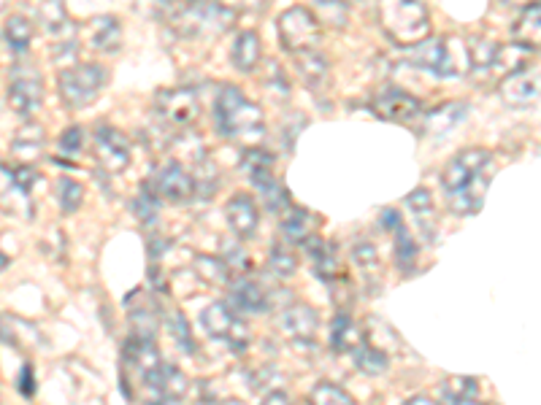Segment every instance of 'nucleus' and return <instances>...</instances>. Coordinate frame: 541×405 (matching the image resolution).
I'll use <instances>...</instances> for the list:
<instances>
[{
	"label": "nucleus",
	"mask_w": 541,
	"mask_h": 405,
	"mask_svg": "<svg viewBox=\"0 0 541 405\" xmlns=\"http://www.w3.org/2000/svg\"><path fill=\"white\" fill-rule=\"evenodd\" d=\"M157 117L171 127H190L198 117V98L190 90H163L155 98Z\"/></svg>",
	"instance_id": "nucleus-11"
},
{
	"label": "nucleus",
	"mask_w": 541,
	"mask_h": 405,
	"mask_svg": "<svg viewBox=\"0 0 541 405\" xmlns=\"http://www.w3.org/2000/svg\"><path fill=\"white\" fill-rule=\"evenodd\" d=\"M160 198L171 200V203H187V200L195 198V189H198V181L190 171H184L179 162H163L157 165L155 176L149 181Z\"/></svg>",
	"instance_id": "nucleus-9"
},
{
	"label": "nucleus",
	"mask_w": 541,
	"mask_h": 405,
	"mask_svg": "<svg viewBox=\"0 0 541 405\" xmlns=\"http://www.w3.org/2000/svg\"><path fill=\"white\" fill-rule=\"evenodd\" d=\"M406 206L417 219V225L425 233V238H433L436 235V206H433V198L428 189H414L412 195L406 198Z\"/></svg>",
	"instance_id": "nucleus-25"
},
{
	"label": "nucleus",
	"mask_w": 541,
	"mask_h": 405,
	"mask_svg": "<svg viewBox=\"0 0 541 405\" xmlns=\"http://www.w3.org/2000/svg\"><path fill=\"white\" fill-rule=\"evenodd\" d=\"M168 330H171V335L176 338V343L179 346H187V351H193V335H190V324H187V319H184L182 314H171L168 316Z\"/></svg>",
	"instance_id": "nucleus-43"
},
{
	"label": "nucleus",
	"mask_w": 541,
	"mask_h": 405,
	"mask_svg": "<svg viewBox=\"0 0 541 405\" xmlns=\"http://www.w3.org/2000/svg\"><path fill=\"white\" fill-rule=\"evenodd\" d=\"M38 19H41V25H44V30L49 33V36H57L60 41H74L71 36H65V27H68V14H65V6L63 0H46L44 6H41V14H38Z\"/></svg>",
	"instance_id": "nucleus-31"
},
{
	"label": "nucleus",
	"mask_w": 541,
	"mask_h": 405,
	"mask_svg": "<svg viewBox=\"0 0 541 405\" xmlns=\"http://www.w3.org/2000/svg\"><path fill=\"white\" fill-rule=\"evenodd\" d=\"M498 95H501L506 106L512 108L533 106L541 95V73L531 71V68L509 73V76H504V81L498 84Z\"/></svg>",
	"instance_id": "nucleus-12"
},
{
	"label": "nucleus",
	"mask_w": 541,
	"mask_h": 405,
	"mask_svg": "<svg viewBox=\"0 0 541 405\" xmlns=\"http://www.w3.org/2000/svg\"><path fill=\"white\" fill-rule=\"evenodd\" d=\"M374 108V114L379 119H387V122H414V119L422 114V103L414 95L404 90H385L379 92L371 103Z\"/></svg>",
	"instance_id": "nucleus-13"
},
{
	"label": "nucleus",
	"mask_w": 541,
	"mask_h": 405,
	"mask_svg": "<svg viewBox=\"0 0 541 405\" xmlns=\"http://www.w3.org/2000/svg\"><path fill=\"white\" fill-rule=\"evenodd\" d=\"M225 3H228V0H225ZM230 3H233V0H230Z\"/></svg>",
	"instance_id": "nucleus-53"
},
{
	"label": "nucleus",
	"mask_w": 541,
	"mask_h": 405,
	"mask_svg": "<svg viewBox=\"0 0 541 405\" xmlns=\"http://www.w3.org/2000/svg\"><path fill=\"white\" fill-rule=\"evenodd\" d=\"M55 195H57V200H60V208H63L65 214H74L76 208L82 206L84 189H82V184H79V181L60 179L55 184Z\"/></svg>",
	"instance_id": "nucleus-39"
},
{
	"label": "nucleus",
	"mask_w": 541,
	"mask_h": 405,
	"mask_svg": "<svg viewBox=\"0 0 541 405\" xmlns=\"http://www.w3.org/2000/svg\"><path fill=\"white\" fill-rule=\"evenodd\" d=\"M33 22L28 17H14L6 19V30H3V38H6V46H9L14 54H25L30 49V41H33Z\"/></svg>",
	"instance_id": "nucleus-30"
},
{
	"label": "nucleus",
	"mask_w": 541,
	"mask_h": 405,
	"mask_svg": "<svg viewBox=\"0 0 541 405\" xmlns=\"http://www.w3.org/2000/svg\"><path fill=\"white\" fill-rule=\"evenodd\" d=\"M106 68L95 63L71 65L60 73V98L68 108H87L92 100H98L101 90L106 87Z\"/></svg>",
	"instance_id": "nucleus-4"
},
{
	"label": "nucleus",
	"mask_w": 541,
	"mask_h": 405,
	"mask_svg": "<svg viewBox=\"0 0 541 405\" xmlns=\"http://www.w3.org/2000/svg\"><path fill=\"white\" fill-rule=\"evenodd\" d=\"M268 270L279 276V279H290L295 270H298V257L293 254V249L287 246H274L271 254H268Z\"/></svg>",
	"instance_id": "nucleus-36"
},
{
	"label": "nucleus",
	"mask_w": 541,
	"mask_h": 405,
	"mask_svg": "<svg viewBox=\"0 0 541 405\" xmlns=\"http://www.w3.org/2000/svg\"><path fill=\"white\" fill-rule=\"evenodd\" d=\"M214 122H217V130L236 144L260 141L266 133L260 106L244 98V92L233 84L222 87L217 100H214Z\"/></svg>",
	"instance_id": "nucleus-1"
},
{
	"label": "nucleus",
	"mask_w": 541,
	"mask_h": 405,
	"mask_svg": "<svg viewBox=\"0 0 541 405\" xmlns=\"http://www.w3.org/2000/svg\"><path fill=\"white\" fill-rule=\"evenodd\" d=\"M260 38L252 30H244L239 33V38L233 41V49H230V60L233 65L239 68V71H255L257 63H260Z\"/></svg>",
	"instance_id": "nucleus-24"
},
{
	"label": "nucleus",
	"mask_w": 541,
	"mask_h": 405,
	"mask_svg": "<svg viewBox=\"0 0 541 405\" xmlns=\"http://www.w3.org/2000/svg\"><path fill=\"white\" fill-rule=\"evenodd\" d=\"M228 268V262L217 260V257H201V260H198V273H201L206 281H211V284H230Z\"/></svg>",
	"instance_id": "nucleus-42"
},
{
	"label": "nucleus",
	"mask_w": 541,
	"mask_h": 405,
	"mask_svg": "<svg viewBox=\"0 0 541 405\" xmlns=\"http://www.w3.org/2000/svg\"><path fill=\"white\" fill-rule=\"evenodd\" d=\"M14 184H17L25 195H28L30 189H33V184H36V173H33V168L30 165H25V168H19V171H14Z\"/></svg>",
	"instance_id": "nucleus-46"
},
{
	"label": "nucleus",
	"mask_w": 541,
	"mask_h": 405,
	"mask_svg": "<svg viewBox=\"0 0 541 405\" xmlns=\"http://www.w3.org/2000/svg\"><path fill=\"white\" fill-rule=\"evenodd\" d=\"M352 260H355V265H358L366 281L379 276V268H382V265H379V254H376V249L371 243H358V246L352 249Z\"/></svg>",
	"instance_id": "nucleus-40"
},
{
	"label": "nucleus",
	"mask_w": 541,
	"mask_h": 405,
	"mask_svg": "<svg viewBox=\"0 0 541 405\" xmlns=\"http://www.w3.org/2000/svg\"><path fill=\"white\" fill-rule=\"evenodd\" d=\"M92 144H95V160L101 165L103 171L120 173L130 165V144L128 138L111 125L95 127L92 135Z\"/></svg>",
	"instance_id": "nucleus-8"
},
{
	"label": "nucleus",
	"mask_w": 541,
	"mask_h": 405,
	"mask_svg": "<svg viewBox=\"0 0 541 405\" xmlns=\"http://www.w3.org/2000/svg\"><path fill=\"white\" fill-rule=\"evenodd\" d=\"M225 216H228V225L233 233L239 235V238H249V235H255L257 230V206L255 200L249 198V195H233L225 208Z\"/></svg>",
	"instance_id": "nucleus-19"
},
{
	"label": "nucleus",
	"mask_w": 541,
	"mask_h": 405,
	"mask_svg": "<svg viewBox=\"0 0 541 405\" xmlns=\"http://www.w3.org/2000/svg\"><path fill=\"white\" fill-rule=\"evenodd\" d=\"M404 405H439V403H436V400H433V397L414 395V397H409V400H406Z\"/></svg>",
	"instance_id": "nucleus-48"
},
{
	"label": "nucleus",
	"mask_w": 541,
	"mask_h": 405,
	"mask_svg": "<svg viewBox=\"0 0 541 405\" xmlns=\"http://www.w3.org/2000/svg\"><path fill=\"white\" fill-rule=\"evenodd\" d=\"M184 6H198V3H206V0H179Z\"/></svg>",
	"instance_id": "nucleus-50"
},
{
	"label": "nucleus",
	"mask_w": 541,
	"mask_h": 405,
	"mask_svg": "<svg viewBox=\"0 0 541 405\" xmlns=\"http://www.w3.org/2000/svg\"><path fill=\"white\" fill-rule=\"evenodd\" d=\"M468 52H471V71H496L501 44L490 38H468Z\"/></svg>",
	"instance_id": "nucleus-29"
},
{
	"label": "nucleus",
	"mask_w": 541,
	"mask_h": 405,
	"mask_svg": "<svg viewBox=\"0 0 541 405\" xmlns=\"http://www.w3.org/2000/svg\"><path fill=\"white\" fill-rule=\"evenodd\" d=\"M276 30L282 38V46L287 52H306V49H317L322 38V25L314 17V11L303 9V6H293L285 14H279L276 19Z\"/></svg>",
	"instance_id": "nucleus-5"
},
{
	"label": "nucleus",
	"mask_w": 541,
	"mask_h": 405,
	"mask_svg": "<svg viewBox=\"0 0 541 405\" xmlns=\"http://www.w3.org/2000/svg\"><path fill=\"white\" fill-rule=\"evenodd\" d=\"M352 357H355V365H358V370L363 376H379V373H385L387 365H390L385 351L374 349L371 343H366L363 349L355 351Z\"/></svg>",
	"instance_id": "nucleus-34"
},
{
	"label": "nucleus",
	"mask_w": 541,
	"mask_h": 405,
	"mask_svg": "<svg viewBox=\"0 0 541 405\" xmlns=\"http://www.w3.org/2000/svg\"><path fill=\"white\" fill-rule=\"evenodd\" d=\"M11 152L22 157V160H36L38 154L44 152V133H41V127L28 125L25 130H19Z\"/></svg>",
	"instance_id": "nucleus-33"
},
{
	"label": "nucleus",
	"mask_w": 541,
	"mask_h": 405,
	"mask_svg": "<svg viewBox=\"0 0 541 405\" xmlns=\"http://www.w3.org/2000/svg\"><path fill=\"white\" fill-rule=\"evenodd\" d=\"M314 216L306 211V208L290 206L282 216V235H285L290 243H306L309 238H314Z\"/></svg>",
	"instance_id": "nucleus-23"
},
{
	"label": "nucleus",
	"mask_w": 541,
	"mask_h": 405,
	"mask_svg": "<svg viewBox=\"0 0 541 405\" xmlns=\"http://www.w3.org/2000/svg\"><path fill=\"white\" fill-rule=\"evenodd\" d=\"M41 98H44V84H41L36 68L17 65L9 79V106L22 117H28L41 106Z\"/></svg>",
	"instance_id": "nucleus-10"
},
{
	"label": "nucleus",
	"mask_w": 541,
	"mask_h": 405,
	"mask_svg": "<svg viewBox=\"0 0 541 405\" xmlns=\"http://www.w3.org/2000/svg\"><path fill=\"white\" fill-rule=\"evenodd\" d=\"M230 303L239 311H249V314H263L268 311V295L266 289L260 287L252 279H233L228 284Z\"/></svg>",
	"instance_id": "nucleus-18"
},
{
	"label": "nucleus",
	"mask_w": 541,
	"mask_h": 405,
	"mask_svg": "<svg viewBox=\"0 0 541 405\" xmlns=\"http://www.w3.org/2000/svg\"><path fill=\"white\" fill-rule=\"evenodd\" d=\"M366 333L355 319L349 314H336L331 322V346L339 354H355L358 349L366 346Z\"/></svg>",
	"instance_id": "nucleus-17"
},
{
	"label": "nucleus",
	"mask_w": 541,
	"mask_h": 405,
	"mask_svg": "<svg viewBox=\"0 0 541 405\" xmlns=\"http://www.w3.org/2000/svg\"><path fill=\"white\" fill-rule=\"evenodd\" d=\"M509 6H514V9H531V6H539L541 0H506Z\"/></svg>",
	"instance_id": "nucleus-49"
},
{
	"label": "nucleus",
	"mask_w": 541,
	"mask_h": 405,
	"mask_svg": "<svg viewBox=\"0 0 541 405\" xmlns=\"http://www.w3.org/2000/svg\"><path fill=\"white\" fill-rule=\"evenodd\" d=\"M195 405H206V403H195Z\"/></svg>",
	"instance_id": "nucleus-52"
},
{
	"label": "nucleus",
	"mask_w": 541,
	"mask_h": 405,
	"mask_svg": "<svg viewBox=\"0 0 541 405\" xmlns=\"http://www.w3.org/2000/svg\"><path fill=\"white\" fill-rule=\"evenodd\" d=\"M417 243L412 241V235L404 225L395 230V260H398V270H412L414 262H417Z\"/></svg>",
	"instance_id": "nucleus-35"
},
{
	"label": "nucleus",
	"mask_w": 541,
	"mask_h": 405,
	"mask_svg": "<svg viewBox=\"0 0 541 405\" xmlns=\"http://www.w3.org/2000/svg\"><path fill=\"white\" fill-rule=\"evenodd\" d=\"M471 108L466 103H444V106L433 108L428 117L422 119V133L431 138H441V135L452 133L455 127H460L468 119Z\"/></svg>",
	"instance_id": "nucleus-15"
},
{
	"label": "nucleus",
	"mask_w": 541,
	"mask_h": 405,
	"mask_svg": "<svg viewBox=\"0 0 541 405\" xmlns=\"http://www.w3.org/2000/svg\"><path fill=\"white\" fill-rule=\"evenodd\" d=\"M222 405H244V403H241V400H225Z\"/></svg>",
	"instance_id": "nucleus-51"
},
{
	"label": "nucleus",
	"mask_w": 541,
	"mask_h": 405,
	"mask_svg": "<svg viewBox=\"0 0 541 405\" xmlns=\"http://www.w3.org/2000/svg\"><path fill=\"white\" fill-rule=\"evenodd\" d=\"M490 176H493V173L485 171L482 176H477V179L471 181L468 187L458 189L455 195H447V203H450L452 214L458 216L477 214L479 208H482V203H485L487 189H490Z\"/></svg>",
	"instance_id": "nucleus-16"
},
{
	"label": "nucleus",
	"mask_w": 541,
	"mask_h": 405,
	"mask_svg": "<svg viewBox=\"0 0 541 405\" xmlns=\"http://www.w3.org/2000/svg\"><path fill=\"white\" fill-rule=\"evenodd\" d=\"M160 195L155 192V187L152 184H147V187L141 189V195H138L136 200V214L141 222H147V225H155L157 222V208H160Z\"/></svg>",
	"instance_id": "nucleus-41"
},
{
	"label": "nucleus",
	"mask_w": 541,
	"mask_h": 405,
	"mask_svg": "<svg viewBox=\"0 0 541 405\" xmlns=\"http://www.w3.org/2000/svg\"><path fill=\"white\" fill-rule=\"evenodd\" d=\"M257 189H260V195L266 200L268 211H274V214H285L287 208L293 206V203H290V195H287V189L282 187V181L279 179L266 181V184H260Z\"/></svg>",
	"instance_id": "nucleus-38"
},
{
	"label": "nucleus",
	"mask_w": 541,
	"mask_h": 405,
	"mask_svg": "<svg viewBox=\"0 0 541 405\" xmlns=\"http://www.w3.org/2000/svg\"><path fill=\"white\" fill-rule=\"evenodd\" d=\"M84 133H82V127H68L63 135H60V152L63 154H71V157H76V154L82 152V141Z\"/></svg>",
	"instance_id": "nucleus-44"
},
{
	"label": "nucleus",
	"mask_w": 541,
	"mask_h": 405,
	"mask_svg": "<svg viewBox=\"0 0 541 405\" xmlns=\"http://www.w3.org/2000/svg\"><path fill=\"white\" fill-rule=\"evenodd\" d=\"M376 19L398 46H417L431 36V17L422 0H376Z\"/></svg>",
	"instance_id": "nucleus-2"
},
{
	"label": "nucleus",
	"mask_w": 541,
	"mask_h": 405,
	"mask_svg": "<svg viewBox=\"0 0 541 405\" xmlns=\"http://www.w3.org/2000/svg\"><path fill=\"white\" fill-rule=\"evenodd\" d=\"M490 165H493V154L487 149H463L441 171V189L447 195H455L458 189L468 187L477 176H482Z\"/></svg>",
	"instance_id": "nucleus-7"
},
{
	"label": "nucleus",
	"mask_w": 541,
	"mask_h": 405,
	"mask_svg": "<svg viewBox=\"0 0 541 405\" xmlns=\"http://www.w3.org/2000/svg\"><path fill=\"white\" fill-rule=\"evenodd\" d=\"M317 327H320V316L306 303H293L282 314V330L287 333V338L298 343H312L317 338Z\"/></svg>",
	"instance_id": "nucleus-14"
},
{
	"label": "nucleus",
	"mask_w": 541,
	"mask_h": 405,
	"mask_svg": "<svg viewBox=\"0 0 541 405\" xmlns=\"http://www.w3.org/2000/svg\"><path fill=\"white\" fill-rule=\"evenodd\" d=\"M274 162V154L266 152V149H249L241 160V171L255 181V187H260V184L274 179Z\"/></svg>",
	"instance_id": "nucleus-26"
},
{
	"label": "nucleus",
	"mask_w": 541,
	"mask_h": 405,
	"mask_svg": "<svg viewBox=\"0 0 541 405\" xmlns=\"http://www.w3.org/2000/svg\"><path fill=\"white\" fill-rule=\"evenodd\" d=\"M447 405H479V387L471 376H450L441 384Z\"/></svg>",
	"instance_id": "nucleus-27"
},
{
	"label": "nucleus",
	"mask_w": 541,
	"mask_h": 405,
	"mask_svg": "<svg viewBox=\"0 0 541 405\" xmlns=\"http://www.w3.org/2000/svg\"><path fill=\"white\" fill-rule=\"evenodd\" d=\"M314 17L328 30H341L347 25V3L344 0H314Z\"/></svg>",
	"instance_id": "nucleus-32"
},
{
	"label": "nucleus",
	"mask_w": 541,
	"mask_h": 405,
	"mask_svg": "<svg viewBox=\"0 0 541 405\" xmlns=\"http://www.w3.org/2000/svg\"><path fill=\"white\" fill-rule=\"evenodd\" d=\"M306 246V252H309V257H312V265H314V273L320 276L322 281H333L341 276V262H339V254H336V249H333L331 243L322 241V238H309V241L303 243Z\"/></svg>",
	"instance_id": "nucleus-21"
},
{
	"label": "nucleus",
	"mask_w": 541,
	"mask_h": 405,
	"mask_svg": "<svg viewBox=\"0 0 541 405\" xmlns=\"http://www.w3.org/2000/svg\"><path fill=\"white\" fill-rule=\"evenodd\" d=\"M514 44L525 46L528 52H541V3L520 14L512 27Z\"/></svg>",
	"instance_id": "nucleus-22"
},
{
	"label": "nucleus",
	"mask_w": 541,
	"mask_h": 405,
	"mask_svg": "<svg viewBox=\"0 0 541 405\" xmlns=\"http://www.w3.org/2000/svg\"><path fill=\"white\" fill-rule=\"evenodd\" d=\"M309 405H355V403H352V397H349L341 387H336L331 381H320V384L312 389V395H309Z\"/></svg>",
	"instance_id": "nucleus-37"
},
{
	"label": "nucleus",
	"mask_w": 541,
	"mask_h": 405,
	"mask_svg": "<svg viewBox=\"0 0 541 405\" xmlns=\"http://www.w3.org/2000/svg\"><path fill=\"white\" fill-rule=\"evenodd\" d=\"M417 68L441 76V79H455L471 71V52H468V38L460 36H436L412 46L409 52Z\"/></svg>",
	"instance_id": "nucleus-3"
},
{
	"label": "nucleus",
	"mask_w": 541,
	"mask_h": 405,
	"mask_svg": "<svg viewBox=\"0 0 541 405\" xmlns=\"http://www.w3.org/2000/svg\"><path fill=\"white\" fill-rule=\"evenodd\" d=\"M17 387L25 397L36 395V378H33V368H30V365H25V368H22V373H19Z\"/></svg>",
	"instance_id": "nucleus-45"
},
{
	"label": "nucleus",
	"mask_w": 541,
	"mask_h": 405,
	"mask_svg": "<svg viewBox=\"0 0 541 405\" xmlns=\"http://www.w3.org/2000/svg\"><path fill=\"white\" fill-rule=\"evenodd\" d=\"M293 63L298 76L309 90H320L322 84L328 81V60L320 49H306V52H295Z\"/></svg>",
	"instance_id": "nucleus-20"
},
{
	"label": "nucleus",
	"mask_w": 541,
	"mask_h": 405,
	"mask_svg": "<svg viewBox=\"0 0 541 405\" xmlns=\"http://www.w3.org/2000/svg\"><path fill=\"white\" fill-rule=\"evenodd\" d=\"M260 405H290V397H287L282 389H271V392H266Z\"/></svg>",
	"instance_id": "nucleus-47"
},
{
	"label": "nucleus",
	"mask_w": 541,
	"mask_h": 405,
	"mask_svg": "<svg viewBox=\"0 0 541 405\" xmlns=\"http://www.w3.org/2000/svg\"><path fill=\"white\" fill-rule=\"evenodd\" d=\"M201 324L214 341L228 343L233 351L247 349L249 338H252L247 324L241 322V316L228 303H211V306L203 308Z\"/></svg>",
	"instance_id": "nucleus-6"
},
{
	"label": "nucleus",
	"mask_w": 541,
	"mask_h": 405,
	"mask_svg": "<svg viewBox=\"0 0 541 405\" xmlns=\"http://www.w3.org/2000/svg\"><path fill=\"white\" fill-rule=\"evenodd\" d=\"M92 46L106 54H114L122 44V27L114 17H98L92 19Z\"/></svg>",
	"instance_id": "nucleus-28"
}]
</instances>
